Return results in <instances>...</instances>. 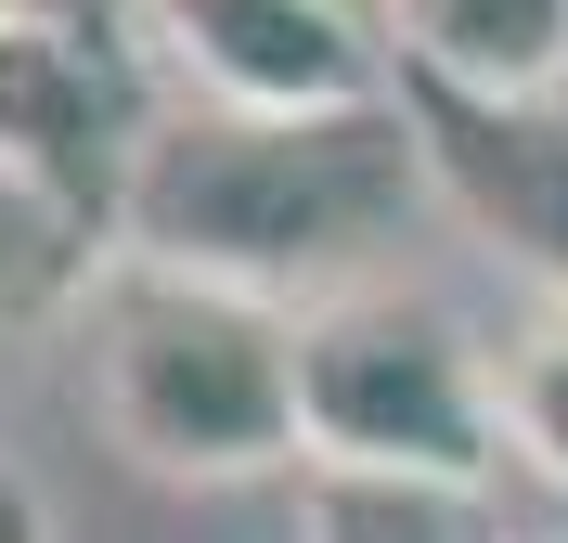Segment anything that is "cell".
<instances>
[{"instance_id":"10","label":"cell","mask_w":568,"mask_h":543,"mask_svg":"<svg viewBox=\"0 0 568 543\" xmlns=\"http://www.w3.org/2000/svg\"><path fill=\"white\" fill-rule=\"evenodd\" d=\"M491 401H504V440L568 492V298H517V311H504Z\"/></svg>"},{"instance_id":"7","label":"cell","mask_w":568,"mask_h":543,"mask_svg":"<svg viewBox=\"0 0 568 543\" xmlns=\"http://www.w3.org/2000/svg\"><path fill=\"white\" fill-rule=\"evenodd\" d=\"M388 66L439 91H568V0H388Z\"/></svg>"},{"instance_id":"11","label":"cell","mask_w":568,"mask_h":543,"mask_svg":"<svg viewBox=\"0 0 568 543\" xmlns=\"http://www.w3.org/2000/svg\"><path fill=\"white\" fill-rule=\"evenodd\" d=\"M0 543H52V505H39L27 466H0Z\"/></svg>"},{"instance_id":"8","label":"cell","mask_w":568,"mask_h":543,"mask_svg":"<svg viewBox=\"0 0 568 543\" xmlns=\"http://www.w3.org/2000/svg\"><path fill=\"white\" fill-rule=\"evenodd\" d=\"M297 543H504V531H491V492L311 466V492H297Z\"/></svg>"},{"instance_id":"14","label":"cell","mask_w":568,"mask_h":543,"mask_svg":"<svg viewBox=\"0 0 568 543\" xmlns=\"http://www.w3.org/2000/svg\"><path fill=\"white\" fill-rule=\"evenodd\" d=\"M0 27H13V0H0Z\"/></svg>"},{"instance_id":"12","label":"cell","mask_w":568,"mask_h":543,"mask_svg":"<svg viewBox=\"0 0 568 543\" xmlns=\"http://www.w3.org/2000/svg\"><path fill=\"white\" fill-rule=\"evenodd\" d=\"M13 13H78V27H130V0H13Z\"/></svg>"},{"instance_id":"13","label":"cell","mask_w":568,"mask_h":543,"mask_svg":"<svg viewBox=\"0 0 568 543\" xmlns=\"http://www.w3.org/2000/svg\"><path fill=\"white\" fill-rule=\"evenodd\" d=\"M336 13H362V27H388V0H336Z\"/></svg>"},{"instance_id":"6","label":"cell","mask_w":568,"mask_h":543,"mask_svg":"<svg viewBox=\"0 0 568 543\" xmlns=\"http://www.w3.org/2000/svg\"><path fill=\"white\" fill-rule=\"evenodd\" d=\"M400 117L426 143V181L465 233H491L530 298H568V91H439V78H400Z\"/></svg>"},{"instance_id":"4","label":"cell","mask_w":568,"mask_h":543,"mask_svg":"<svg viewBox=\"0 0 568 543\" xmlns=\"http://www.w3.org/2000/svg\"><path fill=\"white\" fill-rule=\"evenodd\" d=\"M142 143H155V91H142L130 27H78V13H13L0 27V169L27 194H52L78 233L116 247Z\"/></svg>"},{"instance_id":"5","label":"cell","mask_w":568,"mask_h":543,"mask_svg":"<svg viewBox=\"0 0 568 543\" xmlns=\"http://www.w3.org/2000/svg\"><path fill=\"white\" fill-rule=\"evenodd\" d=\"M142 66L181 104H246V117H311V104H375L388 91V27L336 0H130Z\"/></svg>"},{"instance_id":"1","label":"cell","mask_w":568,"mask_h":543,"mask_svg":"<svg viewBox=\"0 0 568 543\" xmlns=\"http://www.w3.org/2000/svg\"><path fill=\"white\" fill-rule=\"evenodd\" d=\"M426 143L400 117V78L375 104H311V117H246V104H155V143L130 169L116 247L207 272L311 311L336 285H375V247L426 208Z\"/></svg>"},{"instance_id":"3","label":"cell","mask_w":568,"mask_h":543,"mask_svg":"<svg viewBox=\"0 0 568 543\" xmlns=\"http://www.w3.org/2000/svg\"><path fill=\"white\" fill-rule=\"evenodd\" d=\"M297 466L491 492V466H504L491 336L400 272L311 298L297 311Z\"/></svg>"},{"instance_id":"2","label":"cell","mask_w":568,"mask_h":543,"mask_svg":"<svg viewBox=\"0 0 568 543\" xmlns=\"http://www.w3.org/2000/svg\"><path fill=\"white\" fill-rule=\"evenodd\" d=\"M91 324V414L155 479H272L297 466V311L207 272L116 247L78 298Z\"/></svg>"},{"instance_id":"9","label":"cell","mask_w":568,"mask_h":543,"mask_svg":"<svg viewBox=\"0 0 568 543\" xmlns=\"http://www.w3.org/2000/svg\"><path fill=\"white\" fill-rule=\"evenodd\" d=\"M104 259H116L104 233H78L52 194H27V181L0 169V336H13V324H52V311H78Z\"/></svg>"}]
</instances>
